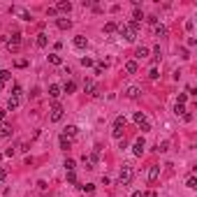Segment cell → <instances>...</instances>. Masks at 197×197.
Returning a JSON list of instances; mask_svg holds the SVG:
<instances>
[{
  "label": "cell",
  "instance_id": "45",
  "mask_svg": "<svg viewBox=\"0 0 197 197\" xmlns=\"http://www.w3.org/2000/svg\"><path fill=\"white\" fill-rule=\"evenodd\" d=\"M3 118H5V111H0V123H3Z\"/></svg>",
  "mask_w": 197,
  "mask_h": 197
},
{
  "label": "cell",
  "instance_id": "4",
  "mask_svg": "<svg viewBox=\"0 0 197 197\" xmlns=\"http://www.w3.org/2000/svg\"><path fill=\"white\" fill-rule=\"evenodd\" d=\"M118 30H121V35L125 37V42H135V40H137V33H135L132 28L128 26V23H125V26H121V28H118Z\"/></svg>",
  "mask_w": 197,
  "mask_h": 197
},
{
  "label": "cell",
  "instance_id": "1",
  "mask_svg": "<svg viewBox=\"0 0 197 197\" xmlns=\"http://www.w3.org/2000/svg\"><path fill=\"white\" fill-rule=\"evenodd\" d=\"M130 181H132V167H130V165H123L121 172H118V183H121V186H128Z\"/></svg>",
  "mask_w": 197,
  "mask_h": 197
},
{
  "label": "cell",
  "instance_id": "29",
  "mask_svg": "<svg viewBox=\"0 0 197 197\" xmlns=\"http://www.w3.org/2000/svg\"><path fill=\"white\" fill-rule=\"evenodd\" d=\"M9 77H12V72H9V70H0V81H3V83L7 81Z\"/></svg>",
  "mask_w": 197,
  "mask_h": 197
},
{
  "label": "cell",
  "instance_id": "10",
  "mask_svg": "<svg viewBox=\"0 0 197 197\" xmlns=\"http://www.w3.org/2000/svg\"><path fill=\"white\" fill-rule=\"evenodd\" d=\"M74 46H77V49H86V46H88V40L83 37V35H77V37H74Z\"/></svg>",
  "mask_w": 197,
  "mask_h": 197
},
{
  "label": "cell",
  "instance_id": "47",
  "mask_svg": "<svg viewBox=\"0 0 197 197\" xmlns=\"http://www.w3.org/2000/svg\"><path fill=\"white\" fill-rule=\"evenodd\" d=\"M0 160H3V156H0Z\"/></svg>",
  "mask_w": 197,
  "mask_h": 197
},
{
  "label": "cell",
  "instance_id": "22",
  "mask_svg": "<svg viewBox=\"0 0 197 197\" xmlns=\"http://www.w3.org/2000/svg\"><path fill=\"white\" fill-rule=\"evenodd\" d=\"M132 121H135L137 125H141V123H146V116H144V111H137V114L132 116Z\"/></svg>",
  "mask_w": 197,
  "mask_h": 197
},
{
  "label": "cell",
  "instance_id": "8",
  "mask_svg": "<svg viewBox=\"0 0 197 197\" xmlns=\"http://www.w3.org/2000/svg\"><path fill=\"white\" fill-rule=\"evenodd\" d=\"M158 176H160V167H158V165H153L151 169H148V181L156 183V181H158Z\"/></svg>",
  "mask_w": 197,
  "mask_h": 197
},
{
  "label": "cell",
  "instance_id": "33",
  "mask_svg": "<svg viewBox=\"0 0 197 197\" xmlns=\"http://www.w3.org/2000/svg\"><path fill=\"white\" fill-rule=\"evenodd\" d=\"M174 111H176V114H181V116H183V114H186L188 109H186V104H176V109H174Z\"/></svg>",
  "mask_w": 197,
  "mask_h": 197
},
{
  "label": "cell",
  "instance_id": "20",
  "mask_svg": "<svg viewBox=\"0 0 197 197\" xmlns=\"http://www.w3.org/2000/svg\"><path fill=\"white\" fill-rule=\"evenodd\" d=\"M46 44H49V37H46L44 33H40V35H37V46H42V49H44Z\"/></svg>",
  "mask_w": 197,
  "mask_h": 197
},
{
  "label": "cell",
  "instance_id": "39",
  "mask_svg": "<svg viewBox=\"0 0 197 197\" xmlns=\"http://www.w3.org/2000/svg\"><path fill=\"white\" fill-rule=\"evenodd\" d=\"M176 104H186V93H181V95H178V100H176Z\"/></svg>",
  "mask_w": 197,
  "mask_h": 197
},
{
  "label": "cell",
  "instance_id": "26",
  "mask_svg": "<svg viewBox=\"0 0 197 197\" xmlns=\"http://www.w3.org/2000/svg\"><path fill=\"white\" fill-rule=\"evenodd\" d=\"M186 186H188L190 190H195V188H197V178H195L193 174H190V176H188V181H186Z\"/></svg>",
  "mask_w": 197,
  "mask_h": 197
},
{
  "label": "cell",
  "instance_id": "13",
  "mask_svg": "<svg viewBox=\"0 0 197 197\" xmlns=\"http://www.w3.org/2000/svg\"><path fill=\"white\" fill-rule=\"evenodd\" d=\"M77 132H79V128H77V125H67V128H65V137H67V139H72V137H77Z\"/></svg>",
  "mask_w": 197,
  "mask_h": 197
},
{
  "label": "cell",
  "instance_id": "2",
  "mask_svg": "<svg viewBox=\"0 0 197 197\" xmlns=\"http://www.w3.org/2000/svg\"><path fill=\"white\" fill-rule=\"evenodd\" d=\"M49 118H51L53 123H56V121H61V118H63V104L53 102V104H51V109H49Z\"/></svg>",
  "mask_w": 197,
  "mask_h": 197
},
{
  "label": "cell",
  "instance_id": "41",
  "mask_svg": "<svg viewBox=\"0 0 197 197\" xmlns=\"http://www.w3.org/2000/svg\"><path fill=\"white\" fill-rule=\"evenodd\" d=\"M14 153H16V148H7V151H5V156H7V158H12Z\"/></svg>",
  "mask_w": 197,
  "mask_h": 197
},
{
  "label": "cell",
  "instance_id": "35",
  "mask_svg": "<svg viewBox=\"0 0 197 197\" xmlns=\"http://www.w3.org/2000/svg\"><path fill=\"white\" fill-rule=\"evenodd\" d=\"M139 130H141V132H148V130H151V123H148V121H146V123H141V125H139Z\"/></svg>",
  "mask_w": 197,
  "mask_h": 197
},
{
  "label": "cell",
  "instance_id": "11",
  "mask_svg": "<svg viewBox=\"0 0 197 197\" xmlns=\"http://www.w3.org/2000/svg\"><path fill=\"white\" fill-rule=\"evenodd\" d=\"M19 104H21V98H16V95H9V100H7V109L14 111Z\"/></svg>",
  "mask_w": 197,
  "mask_h": 197
},
{
  "label": "cell",
  "instance_id": "17",
  "mask_svg": "<svg viewBox=\"0 0 197 197\" xmlns=\"http://www.w3.org/2000/svg\"><path fill=\"white\" fill-rule=\"evenodd\" d=\"M125 128V116H116L114 118V130H123Z\"/></svg>",
  "mask_w": 197,
  "mask_h": 197
},
{
  "label": "cell",
  "instance_id": "42",
  "mask_svg": "<svg viewBox=\"0 0 197 197\" xmlns=\"http://www.w3.org/2000/svg\"><path fill=\"white\" fill-rule=\"evenodd\" d=\"M5 178H7V172H5L3 167H0V181H5Z\"/></svg>",
  "mask_w": 197,
  "mask_h": 197
},
{
  "label": "cell",
  "instance_id": "6",
  "mask_svg": "<svg viewBox=\"0 0 197 197\" xmlns=\"http://www.w3.org/2000/svg\"><path fill=\"white\" fill-rule=\"evenodd\" d=\"M144 148H146V141H144V137H139V139L135 141V156H141V153H144Z\"/></svg>",
  "mask_w": 197,
  "mask_h": 197
},
{
  "label": "cell",
  "instance_id": "15",
  "mask_svg": "<svg viewBox=\"0 0 197 197\" xmlns=\"http://www.w3.org/2000/svg\"><path fill=\"white\" fill-rule=\"evenodd\" d=\"M56 26L61 28V30H70V28H72V21H70V19H58Z\"/></svg>",
  "mask_w": 197,
  "mask_h": 197
},
{
  "label": "cell",
  "instance_id": "23",
  "mask_svg": "<svg viewBox=\"0 0 197 197\" xmlns=\"http://www.w3.org/2000/svg\"><path fill=\"white\" fill-rule=\"evenodd\" d=\"M70 146H72V141H70L65 135H61V148L63 151H70Z\"/></svg>",
  "mask_w": 197,
  "mask_h": 197
},
{
  "label": "cell",
  "instance_id": "7",
  "mask_svg": "<svg viewBox=\"0 0 197 197\" xmlns=\"http://www.w3.org/2000/svg\"><path fill=\"white\" fill-rule=\"evenodd\" d=\"M56 12H72V3H70V0H61V3L56 5Z\"/></svg>",
  "mask_w": 197,
  "mask_h": 197
},
{
  "label": "cell",
  "instance_id": "46",
  "mask_svg": "<svg viewBox=\"0 0 197 197\" xmlns=\"http://www.w3.org/2000/svg\"><path fill=\"white\" fill-rule=\"evenodd\" d=\"M3 86H5V83H3V81H0V91H3Z\"/></svg>",
  "mask_w": 197,
  "mask_h": 197
},
{
  "label": "cell",
  "instance_id": "18",
  "mask_svg": "<svg viewBox=\"0 0 197 197\" xmlns=\"http://www.w3.org/2000/svg\"><path fill=\"white\" fill-rule=\"evenodd\" d=\"M83 91L91 93V95H95V91H98V88H95V83H93L91 79H86V83H83Z\"/></svg>",
  "mask_w": 197,
  "mask_h": 197
},
{
  "label": "cell",
  "instance_id": "24",
  "mask_svg": "<svg viewBox=\"0 0 197 197\" xmlns=\"http://www.w3.org/2000/svg\"><path fill=\"white\" fill-rule=\"evenodd\" d=\"M49 63H51V65H61V63H63V58L58 56V53H51V56H49Z\"/></svg>",
  "mask_w": 197,
  "mask_h": 197
},
{
  "label": "cell",
  "instance_id": "31",
  "mask_svg": "<svg viewBox=\"0 0 197 197\" xmlns=\"http://www.w3.org/2000/svg\"><path fill=\"white\" fill-rule=\"evenodd\" d=\"M67 183H72V186L77 183V174H74V172H67Z\"/></svg>",
  "mask_w": 197,
  "mask_h": 197
},
{
  "label": "cell",
  "instance_id": "32",
  "mask_svg": "<svg viewBox=\"0 0 197 197\" xmlns=\"http://www.w3.org/2000/svg\"><path fill=\"white\" fill-rule=\"evenodd\" d=\"M16 67H26V65H28V61H26V58H16Z\"/></svg>",
  "mask_w": 197,
  "mask_h": 197
},
{
  "label": "cell",
  "instance_id": "27",
  "mask_svg": "<svg viewBox=\"0 0 197 197\" xmlns=\"http://www.w3.org/2000/svg\"><path fill=\"white\" fill-rule=\"evenodd\" d=\"M116 30H118V26H116L114 21H109V23L104 26V33H116Z\"/></svg>",
  "mask_w": 197,
  "mask_h": 197
},
{
  "label": "cell",
  "instance_id": "5",
  "mask_svg": "<svg viewBox=\"0 0 197 197\" xmlns=\"http://www.w3.org/2000/svg\"><path fill=\"white\" fill-rule=\"evenodd\" d=\"M125 95H128L130 100H137L141 95V88L139 86H128V88H125Z\"/></svg>",
  "mask_w": 197,
  "mask_h": 197
},
{
  "label": "cell",
  "instance_id": "25",
  "mask_svg": "<svg viewBox=\"0 0 197 197\" xmlns=\"http://www.w3.org/2000/svg\"><path fill=\"white\" fill-rule=\"evenodd\" d=\"M167 148H169V141H158V146H156V151L158 153H165Z\"/></svg>",
  "mask_w": 197,
  "mask_h": 197
},
{
  "label": "cell",
  "instance_id": "21",
  "mask_svg": "<svg viewBox=\"0 0 197 197\" xmlns=\"http://www.w3.org/2000/svg\"><path fill=\"white\" fill-rule=\"evenodd\" d=\"M125 72H128V74H135V72H137V63H135V61H128V63H125Z\"/></svg>",
  "mask_w": 197,
  "mask_h": 197
},
{
  "label": "cell",
  "instance_id": "44",
  "mask_svg": "<svg viewBox=\"0 0 197 197\" xmlns=\"http://www.w3.org/2000/svg\"><path fill=\"white\" fill-rule=\"evenodd\" d=\"M132 197H144V195H141V190H135V193H132Z\"/></svg>",
  "mask_w": 197,
  "mask_h": 197
},
{
  "label": "cell",
  "instance_id": "40",
  "mask_svg": "<svg viewBox=\"0 0 197 197\" xmlns=\"http://www.w3.org/2000/svg\"><path fill=\"white\" fill-rule=\"evenodd\" d=\"M148 77H151V79H158V77H160V74H158V70H156V67H153V70H151V72H148Z\"/></svg>",
  "mask_w": 197,
  "mask_h": 197
},
{
  "label": "cell",
  "instance_id": "28",
  "mask_svg": "<svg viewBox=\"0 0 197 197\" xmlns=\"http://www.w3.org/2000/svg\"><path fill=\"white\" fill-rule=\"evenodd\" d=\"M74 167H77V165H74V160H72V158L65 160V169H67V172H74Z\"/></svg>",
  "mask_w": 197,
  "mask_h": 197
},
{
  "label": "cell",
  "instance_id": "19",
  "mask_svg": "<svg viewBox=\"0 0 197 197\" xmlns=\"http://www.w3.org/2000/svg\"><path fill=\"white\" fill-rule=\"evenodd\" d=\"M63 91H65V93H67V95H70V93H74V91H77V83H74V81H65V86H63Z\"/></svg>",
  "mask_w": 197,
  "mask_h": 197
},
{
  "label": "cell",
  "instance_id": "37",
  "mask_svg": "<svg viewBox=\"0 0 197 197\" xmlns=\"http://www.w3.org/2000/svg\"><path fill=\"white\" fill-rule=\"evenodd\" d=\"M81 65H83V67H91L93 61H91V58H81Z\"/></svg>",
  "mask_w": 197,
  "mask_h": 197
},
{
  "label": "cell",
  "instance_id": "36",
  "mask_svg": "<svg viewBox=\"0 0 197 197\" xmlns=\"http://www.w3.org/2000/svg\"><path fill=\"white\" fill-rule=\"evenodd\" d=\"M81 190H83V193H93V183H86V186H81Z\"/></svg>",
  "mask_w": 197,
  "mask_h": 197
},
{
  "label": "cell",
  "instance_id": "12",
  "mask_svg": "<svg viewBox=\"0 0 197 197\" xmlns=\"http://www.w3.org/2000/svg\"><path fill=\"white\" fill-rule=\"evenodd\" d=\"M49 98H53V100H58V98H61V86L51 83V86H49Z\"/></svg>",
  "mask_w": 197,
  "mask_h": 197
},
{
  "label": "cell",
  "instance_id": "3",
  "mask_svg": "<svg viewBox=\"0 0 197 197\" xmlns=\"http://www.w3.org/2000/svg\"><path fill=\"white\" fill-rule=\"evenodd\" d=\"M7 49H9L12 53L21 49V35H19V33H14V35H12V37L7 40Z\"/></svg>",
  "mask_w": 197,
  "mask_h": 197
},
{
  "label": "cell",
  "instance_id": "14",
  "mask_svg": "<svg viewBox=\"0 0 197 197\" xmlns=\"http://www.w3.org/2000/svg\"><path fill=\"white\" fill-rule=\"evenodd\" d=\"M3 137H12V125L0 123V139H3Z\"/></svg>",
  "mask_w": 197,
  "mask_h": 197
},
{
  "label": "cell",
  "instance_id": "30",
  "mask_svg": "<svg viewBox=\"0 0 197 197\" xmlns=\"http://www.w3.org/2000/svg\"><path fill=\"white\" fill-rule=\"evenodd\" d=\"M156 35H158V37H165V35H167V28H165V26H156Z\"/></svg>",
  "mask_w": 197,
  "mask_h": 197
},
{
  "label": "cell",
  "instance_id": "34",
  "mask_svg": "<svg viewBox=\"0 0 197 197\" xmlns=\"http://www.w3.org/2000/svg\"><path fill=\"white\" fill-rule=\"evenodd\" d=\"M139 19H144V14H141L139 7H135V21H139Z\"/></svg>",
  "mask_w": 197,
  "mask_h": 197
},
{
  "label": "cell",
  "instance_id": "16",
  "mask_svg": "<svg viewBox=\"0 0 197 197\" xmlns=\"http://www.w3.org/2000/svg\"><path fill=\"white\" fill-rule=\"evenodd\" d=\"M135 56L139 58V61H144V58L148 56V46H137V51H135Z\"/></svg>",
  "mask_w": 197,
  "mask_h": 197
},
{
  "label": "cell",
  "instance_id": "43",
  "mask_svg": "<svg viewBox=\"0 0 197 197\" xmlns=\"http://www.w3.org/2000/svg\"><path fill=\"white\" fill-rule=\"evenodd\" d=\"M144 197H158V195L153 193V190H148V193H144Z\"/></svg>",
  "mask_w": 197,
  "mask_h": 197
},
{
  "label": "cell",
  "instance_id": "38",
  "mask_svg": "<svg viewBox=\"0 0 197 197\" xmlns=\"http://www.w3.org/2000/svg\"><path fill=\"white\" fill-rule=\"evenodd\" d=\"M21 93H23V91H21V86H14V91H12V95H16V98H21Z\"/></svg>",
  "mask_w": 197,
  "mask_h": 197
},
{
  "label": "cell",
  "instance_id": "9",
  "mask_svg": "<svg viewBox=\"0 0 197 197\" xmlns=\"http://www.w3.org/2000/svg\"><path fill=\"white\" fill-rule=\"evenodd\" d=\"M12 14H19L23 21H30V14H28V12L23 9V7H12Z\"/></svg>",
  "mask_w": 197,
  "mask_h": 197
}]
</instances>
